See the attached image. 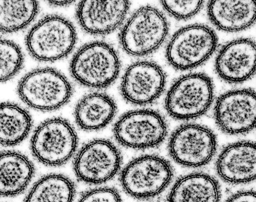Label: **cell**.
Here are the masks:
<instances>
[{
    "label": "cell",
    "mask_w": 256,
    "mask_h": 202,
    "mask_svg": "<svg viewBox=\"0 0 256 202\" xmlns=\"http://www.w3.org/2000/svg\"><path fill=\"white\" fill-rule=\"evenodd\" d=\"M121 64L114 48L103 42H93L80 48L73 56L70 70L81 86L104 89L112 85L120 73Z\"/></svg>",
    "instance_id": "1"
},
{
    "label": "cell",
    "mask_w": 256,
    "mask_h": 202,
    "mask_svg": "<svg viewBox=\"0 0 256 202\" xmlns=\"http://www.w3.org/2000/svg\"><path fill=\"white\" fill-rule=\"evenodd\" d=\"M168 32L164 14L154 7L144 6L136 10L124 23L120 34V44L127 54L144 56L160 48Z\"/></svg>",
    "instance_id": "2"
},
{
    "label": "cell",
    "mask_w": 256,
    "mask_h": 202,
    "mask_svg": "<svg viewBox=\"0 0 256 202\" xmlns=\"http://www.w3.org/2000/svg\"><path fill=\"white\" fill-rule=\"evenodd\" d=\"M77 34L72 23L58 15L46 16L28 32V50L36 60L52 62L67 56L74 49Z\"/></svg>",
    "instance_id": "3"
},
{
    "label": "cell",
    "mask_w": 256,
    "mask_h": 202,
    "mask_svg": "<svg viewBox=\"0 0 256 202\" xmlns=\"http://www.w3.org/2000/svg\"><path fill=\"white\" fill-rule=\"evenodd\" d=\"M20 100L31 108L41 112L59 110L73 94L71 82L60 71L50 68L34 70L18 82Z\"/></svg>",
    "instance_id": "4"
},
{
    "label": "cell",
    "mask_w": 256,
    "mask_h": 202,
    "mask_svg": "<svg viewBox=\"0 0 256 202\" xmlns=\"http://www.w3.org/2000/svg\"><path fill=\"white\" fill-rule=\"evenodd\" d=\"M214 85L203 73L183 76L174 82L166 98V108L173 118L190 120L205 114L214 99Z\"/></svg>",
    "instance_id": "5"
},
{
    "label": "cell",
    "mask_w": 256,
    "mask_h": 202,
    "mask_svg": "<svg viewBox=\"0 0 256 202\" xmlns=\"http://www.w3.org/2000/svg\"><path fill=\"white\" fill-rule=\"evenodd\" d=\"M78 138L74 127L65 118L56 117L36 128L30 140L33 156L50 167L66 164L76 154Z\"/></svg>",
    "instance_id": "6"
},
{
    "label": "cell",
    "mask_w": 256,
    "mask_h": 202,
    "mask_svg": "<svg viewBox=\"0 0 256 202\" xmlns=\"http://www.w3.org/2000/svg\"><path fill=\"white\" fill-rule=\"evenodd\" d=\"M218 44L216 34L211 28L200 24L186 26L170 40L166 50L167 61L178 70L193 69L212 56Z\"/></svg>",
    "instance_id": "7"
},
{
    "label": "cell",
    "mask_w": 256,
    "mask_h": 202,
    "mask_svg": "<svg viewBox=\"0 0 256 202\" xmlns=\"http://www.w3.org/2000/svg\"><path fill=\"white\" fill-rule=\"evenodd\" d=\"M173 176L170 163L154 155L139 156L122 171L120 182L124 192L138 200L156 197L168 186Z\"/></svg>",
    "instance_id": "8"
},
{
    "label": "cell",
    "mask_w": 256,
    "mask_h": 202,
    "mask_svg": "<svg viewBox=\"0 0 256 202\" xmlns=\"http://www.w3.org/2000/svg\"><path fill=\"white\" fill-rule=\"evenodd\" d=\"M164 116L151 110L130 111L116 122L113 134L118 144L125 148L148 150L160 146L168 134Z\"/></svg>",
    "instance_id": "9"
},
{
    "label": "cell",
    "mask_w": 256,
    "mask_h": 202,
    "mask_svg": "<svg viewBox=\"0 0 256 202\" xmlns=\"http://www.w3.org/2000/svg\"><path fill=\"white\" fill-rule=\"evenodd\" d=\"M122 164V154L112 142L93 140L76 153L74 173L81 182L96 185L108 182L117 175Z\"/></svg>",
    "instance_id": "10"
},
{
    "label": "cell",
    "mask_w": 256,
    "mask_h": 202,
    "mask_svg": "<svg viewBox=\"0 0 256 202\" xmlns=\"http://www.w3.org/2000/svg\"><path fill=\"white\" fill-rule=\"evenodd\" d=\"M217 148V140L210 128L199 124L181 126L173 132L168 144L172 160L184 167L198 168L210 162Z\"/></svg>",
    "instance_id": "11"
},
{
    "label": "cell",
    "mask_w": 256,
    "mask_h": 202,
    "mask_svg": "<svg viewBox=\"0 0 256 202\" xmlns=\"http://www.w3.org/2000/svg\"><path fill=\"white\" fill-rule=\"evenodd\" d=\"M214 118L226 134L248 133L256 125V92L249 88L230 90L221 94L214 108Z\"/></svg>",
    "instance_id": "12"
},
{
    "label": "cell",
    "mask_w": 256,
    "mask_h": 202,
    "mask_svg": "<svg viewBox=\"0 0 256 202\" xmlns=\"http://www.w3.org/2000/svg\"><path fill=\"white\" fill-rule=\"evenodd\" d=\"M166 82V74L156 63L138 62L126 69L121 82L120 92L128 102L146 106L159 98Z\"/></svg>",
    "instance_id": "13"
},
{
    "label": "cell",
    "mask_w": 256,
    "mask_h": 202,
    "mask_svg": "<svg viewBox=\"0 0 256 202\" xmlns=\"http://www.w3.org/2000/svg\"><path fill=\"white\" fill-rule=\"evenodd\" d=\"M128 1H85L78 6L76 18L87 33L106 36L122 24L130 8Z\"/></svg>",
    "instance_id": "14"
},
{
    "label": "cell",
    "mask_w": 256,
    "mask_h": 202,
    "mask_svg": "<svg viewBox=\"0 0 256 202\" xmlns=\"http://www.w3.org/2000/svg\"><path fill=\"white\" fill-rule=\"evenodd\" d=\"M216 72L230 84H239L250 79L256 70V43L240 38L224 46L215 62Z\"/></svg>",
    "instance_id": "15"
},
{
    "label": "cell",
    "mask_w": 256,
    "mask_h": 202,
    "mask_svg": "<svg viewBox=\"0 0 256 202\" xmlns=\"http://www.w3.org/2000/svg\"><path fill=\"white\" fill-rule=\"evenodd\" d=\"M219 176L227 183L248 184L256 178V144L241 141L230 144L220 152L216 162Z\"/></svg>",
    "instance_id": "16"
},
{
    "label": "cell",
    "mask_w": 256,
    "mask_h": 202,
    "mask_svg": "<svg viewBox=\"0 0 256 202\" xmlns=\"http://www.w3.org/2000/svg\"><path fill=\"white\" fill-rule=\"evenodd\" d=\"M36 172L32 162L16 151L0 152V196L12 197L24 192Z\"/></svg>",
    "instance_id": "17"
},
{
    "label": "cell",
    "mask_w": 256,
    "mask_h": 202,
    "mask_svg": "<svg viewBox=\"0 0 256 202\" xmlns=\"http://www.w3.org/2000/svg\"><path fill=\"white\" fill-rule=\"evenodd\" d=\"M209 20L219 30L238 32L252 26L256 20L254 1H212L207 8Z\"/></svg>",
    "instance_id": "18"
},
{
    "label": "cell",
    "mask_w": 256,
    "mask_h": 202,
    "mask_svg": "<svg viewBox=\"0 0 256 202\" xmlns=\"http://www.w3.org/2000/svg\"><path fill=\"white\" fill-rule=\"evenodd\" d=\"M117 112V105L107 94H88L77 103L74 118L78 126L86 132H96L108 126Z\"/></svg>",
    "instance_id": "19"
},
{
    "label": "cell",
    "mask_w": 256,
    "mask_h": 202,
    "mask_svg": "<svg viewBox=\"0 0 256 202\" xmlns=\"http://www.w3.org/2000/svg\"><path fill=\"white\" fill-rule=\"evenodd\" d=\"M220 185L214 177L203 172L185 175L174 183L168 202H220Z\"/></svg>",
    "instance_id": "20"
},
{
    "label": "cell",
    "mask_w": 256,
    "mask_h": 202,
    "mask_svg": "<svg viewBox=\"0 0 256 202\" xmlns=\"http://www.w3.org/2000/svg\"><path fill=\"white\" fill-rule=\"evenodd\" d=\"M32 126V118L26 109L12 102L0 104V145H18L28 136Z\"/></svg>",
    "instance_id": "21"
},
{
    "label": "cell",
    "mask_w": 256,
    "mask_h": 202,
    "mask_svg": "<svg viewBox=\"0 0 256 202\" xmlns=\"http://www.w3.org/2000/svg\"><path fill=\"white\" fill-rule=\"evenodd\" d=\"M74 182L66 176L52 174L44 176L32 187L25 202H73Z\"/></svg>",
    "instance_id": "22"
},
{
    "label": "cell",
    "mask_w": 256,
    "mask_h": 202,
    "mask_svg": "<svg viewBox=\"0 0 256 202\" xmlns=\"http://www.w3.org/2000/svg\"><path fill=\"white\" fill-rule=\"evenodd\" d=\"M39 7L34 1H0V32L10 34L24 29L38 16Z\"/></svg>",
    "instance_id": "23"
},
{
    "label": "cell",
    "mask_w": 256,
    "mask_h": 202,
    "mask_svg": "<svg viewBox=\"0 0 256 202\" xmlns=\"http://www.w3.org/2000/svg\"><path fill=\"white\" fill-rule=\"evenodd\" d=\"M24 60V55L16 43L0 38V82L16 76L22 68Z\"/></svg>",
    "instance_id": "24"
},
{
    "label": "cell",
    "mask_w": 256,
    "mask_h": 202,
    "mask_svg": "<svg viewBox=\"0 0 256 202\" xmlns=\"http://www.w3.org/2000/svg\"><path fill=\"white\" fill-rule=\"evenodd\" d=\"M202 1H164L162 8L176 19L187 20L198 14L204 5Z\"/></svg>",
    "instance_id": "25"
},
{
    "label": "cell",
    "mask_w": 256,
    "mask_h": 202,
    "mask_svg": "<svg viewBox=\"0 0 256 202\" xmlns=\"http://www.w3.org/2000/svg\"><path fill=\"white\" fill-rule=\"evenodd\" d=\"M78 202H122L117 190L112 187H100L88 190Z\"/></svg>",
    "instance_id": "26"
},
{
    "label": "cell",
    "mask_w": 256,
    "mask_h": 202,
    "mask_svg": "<svg viewBox=\"0 0 256 202\" xmlns=\"http://www.w3.org/2000/svg\"><path fill=\"white\" fill-rule=\"evenodd\" d=\"M226 202H256V193L248 190L231 196Z\"/></svg>",
    "instance_id": "27"
},
{
    "label": "cell",
    "mask_w": 256,
    "mask_h": 202,
    "mask_svg": "<svg viewBox=\"0 0 256 202\" xmlns=\"http://www.w3.org/2000/svg\"><path fill=\"white\" fill-rule=\"evenodd\" d=\"M50 6H55V7H64L68 6H70L75 2L73 1H63V2H58V1H52L48 2Z\"/></svg>",
    "instance_id": "28"
}]
</instances>
